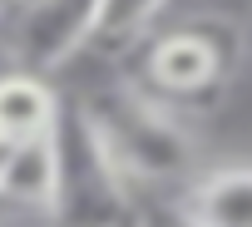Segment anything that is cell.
Here are the masks:
<instances>
[{
    "instance_id": "obj_1",
    "label": "cell",
    "mask_w": 252,
    "mask_h": 227,
    "mask_svg": "<svg viewBox=\"0 0 252 227\" xmlns=\"http://www.w3.org/2000/svg\"><path fill=\"white\" fill-rule=\"evenodd\" d=\"M74 99L84 104L89 124L99 129V139H104L109 158L119 163L129 193L134 188H144V193L173 188L198 168V143H193L188 119L173 114L168 104H158L154 94H144L139 84L104 79V84H94Z\"/></svg>"
},
{
    "instance_id": "obj_2",
    "label": "cell",
    "mask_w": 252,
    "mask_h": 227,
    "mask_svg": "<svg viewBox=\"0 0 252 227\" xmlns=\"http://www.w3.org/2000/svg\"><path fill=\"white\" fill-rule=\"evenodd\" d=\"M242 45H247L242 20L208 5V10H193L173 30L139 35L129 45V50H144L139 74H124V79L154 94L158 104H168L173 114L213 109V104H222V94L232 89V79L242 69Z\"/></svg>"
},
{
    "instance_id": "obj_3",
    "label": "cell",
    "mask_w": 252,
    "mask_h": 227,
    "mask_svg": "<svg viewBox=\"0 0 252 227\" xmlns=\"http://www.w3.org/2000/svg\"><path fill=\"white\" fill-rule=\"evenodd\" d=\"M50 148H55V198L50 217L60 222H134V193L124 183L119 163L109 158L99 129L79 99L60 94L55 124H50Z\"/></svg>"
},
{
    "instance_id": "obj_4",
    "label": "cell",
    "mask_w": 252,
    "mask_h": 227,
    "mask_svg": "<svg viewBox=\"0 0 252 227\" xmlns=\"http://www.w3.org/2000/svg\"><path fill=\"white\" fill-rule=\"evenodd\" d=\"M99 0H0V50L15 69H64L89 50Z\"/></svg>"
},
{
    "instance_id": "obj_5",
    "label": "cell",
    "mask_w": 252,
    "mask_h": 227,
    "mask_svg": "<svg viewBox=\"0 0 252 227\" xmlns=\"http://www.w3.org/2000/svg\"><path fill=\"white\" fill-rule=\"evenodd\" d=\"M178 217L203 222V227H247L252 222V173L247 163H222L213 173H188L183 183Z\"/></svg>"
},
{
    "instance_id": "obj_6",
    "label": "cell",
    "mask_w": 252,
    "mask_h": 227,
    "mask_svg": "<svg viewBox=\"0 0 252 227\" xmlns=\"http://www.w3.org/2000/svg\"><path fill=\"white\" fill-rule=\"evenodd\" d=\"M50 198H55V148H50V134L5 143V158H0V207L45 212L50 217Z\"/></svg>"
},
{
    "instance_id": "obj_7",
    "label": "cell",
    "mask_w": 252,
    "mask_h": 227,
    "mask_svg": "<svg viewBox=\"0 0 252 227\" xmlns=\"http://www.w3.org/2000/svg\"><path fill=\"white\" fill-rule=\"evenodd\" d=\"M60 109V89L35 69H0V143H20L50 134Z\"/></svg>"
},
{
    "instance_id": "obj_8",
    "label": "cell",
    "mask_w": 252,
    "mask_h": 227,
    "mask_svg": "<svg viewBox=\"0 0 252 227\" xmlns=\"http://www.w3.org/2000/svg\"><path fill=\"white\" fill-rule=\"evenodd\" d=\"M173 0H99L94 10V35H89V50L94 45H109V50H129L139 35H149L163 10Z\"/></svg>"
}]
</instances>
